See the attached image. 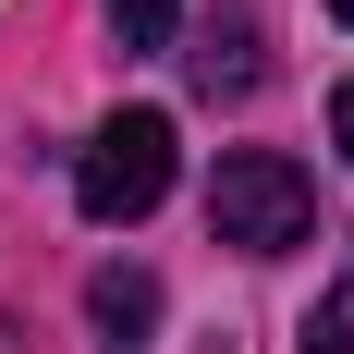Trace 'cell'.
Instances as JSON below:
<instances>
[{
	"instance_id": "cell-1",
	"label": "cell",
	"mask_w": 354,
	"mask_h": 354,
	"mask_svg": "<svg viewBox=\"0 0 354 354\" xmlns=\"http://www.w3.org/2000/svg\"><path fill=\"white\" fill-rule=\"evenodd\" d=\"M208 232L232 257H293L306 232H318V183L293 171L281 147H232L220 183H208Z\"/></svg>"
},
{
	"instance_id": "cell-2",
	"label": "cell",
	"mask_w": 354,
	"mask_h": 354,
	"mask_svg": "<svg viewBox=\"0 0 354 354\" xmlns=\"http://www.w3.org/2000/svg\"><path fill=\"white\" fill-rule=\"evenodd\" d=\"M159 196H171V110H110L98 135H86V159H73V208L98 220V232H122Z\"/></svg>"
},
{
	"instance_id": "cell-3",
	"label": "cell",
	"mask_w": 354,
	"mask_h": 354,
	"mask_svg": "<svg viewBox=\"0 0 354 354\" xmlns=\"http://www.w3.org/2000/svg\"><path fill=\"white\" fill-rule=\"evenodd\" d=\"M183 73H196V98H245L257 86V12H208V37L183 49Z\"/></svg>"
},
{
	"instance_id": "cell-4",
	"label": "cell",
	"mask_w": 354,
	"mask_h": 354,
	"mask_svg": "<svg viewBox=\"0 0 354 354\" xmlns=\"http://www.w3.org/2000/svg\"><path fill=\"white\" fill-rule=\"evenodd\" d=\"M86 318H98L110 342H147V330H159V281H147V269H98V281H86Z\"/></svg>"
},
{
	"instance_id": "cell-5",
	"label": "cell",
	"mask_w": 354,
	"mask_h": 354,
	"mask_svg": "<svg viewBox=\"0 0 354 354\" xmlns=\"http://www.w3.org/2000/svg\"><path fill=\"white\" fill-rule=\"evenodd\" d=\"M110 25H122V49H159L183 25V0H110Z\"/></svg>"
},
{
	"instance_id": "cell-6",
	"label": "cell",
	"mask_w": 354,
	"mask_h": 354,
	"mask_svg": "<svg viewBox=\"0 0 354 354\" xmlns=\"http://www.w3.org/2000/svg\"><path fill=\"white\" fill-rule=\"evenodd\" d=\"M306 354H354V281L318 293V318H306Z\"/></svg>"
},
{
	"instance_id": "cell-7",
	"label": "cell",
	"mask_w": 354,
	"mask_h": 354,
	"mask_svg": "<svg viewBox=\"0 0 354 354\" xmlns=\"http://www.w3.org/2000/svg\"><path fill=\"white\" fill-rule=\"evenodd\" d=\"M330 135H342V159H354V73L330 86Z\"/></svg>"
},
{
	"instance_id": "cell-8",
	"label": "cell",
	"mask_w": 354,
	"mask_h": 354,
	"mask_svg": "<svg viewBox=\"0 0 354 354\" xmlns=\"http://www.w3.org/2000/svg\"><path fill=\"white\" fill-rule=\"evenodd\" d=\"M330 12H342V25H354V0H330Z\"/></svg>"
}]
</instances>
